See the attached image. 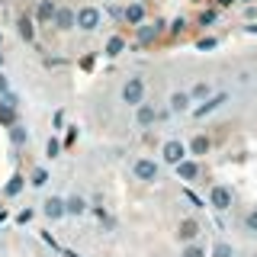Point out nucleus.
Instances as JSON below:
<instances>
[{"label":"nucleus","mask_w":257,"mask_h":257,"mask_svg":"<svg viewBox=\"0 0 257 257\" xmlns=\"http://www.w3.org/2000/svg\"><path fill=\"white\" fill-rule=\"evenodd\" d=\"M74 20H77V29L80 32H96V29L103 26V7H96V4L77 7V10H74Z\"/></svg>","instance_id":"f257e3e1"},{"label":"nucleus","mask_w":257,"mask_h":257,"mask_svg":"<svg viewBox=\"0 0 257 257\" xmlns=\"http://www.w3.org/2000/svg\"><path fill=\"white\" fill-rule=\"evenodd\" d=\"M228 100H231V93H228V90H212L203 103H193V109H190V112H193L196 119H206V116H212L215 109H222Z\"/></svg>","instance_id":"f03ea898"},{"label":"nucleus","mask_w":257,"mask_h":257,"mask_svg":"<svg viewBox=\"0 0 257 257\" xmlns=\"http://www.w3.org/2000/svg\"><path fill=\"white\" fill-rule=\"evenodd\" d=\"M119 100L125 103V106H139V103H145V77L139 74H132V77H125V84H122V90H119Z\"/></svg>","instance_id":"7ed1b4c3"},{"label":"nucleus","mask_w":257,"mask_h":257,"mask_svg":"<svg viewBox=\"0 0 257 257\" xmlns=\"http://www.w3.org/2000/svg\"><path fill=\"white\" fill-rule=\"evenodd\" d=\"M132 177L135 180H142V183H155L158 177H161V164L155 158H135L132 161Z\"/></svg>","instance_id":"20e7f679"},{"label":"nucleus","mask_w":257,"mask_h":257,"mask_svg":"<svg viewBox=\"0 0 257 257\" xmlns=\"http://www.w3.org/2000/svg\"><path fill=\"white\" fill-rule=\"evenodd\" d=\"M231 203H235V196H231V190L222 187V183H215V187L209 190V196H206V206H212L215 212H228Z\"/></svg>","instance_id":"39448f33"},{"label":"nucleus","mask_w":257,"mask_h":257,"mask_svg":"<svg viewBox=\"0 0 257 257\" xmlns=\"http://www.w3.org/2000/svg\"><path fill=\"white\" fill-rule=\"evenodd\" d=\"M161 158H164V164H167V167H177L183 158H187V145L177 142V139H167L164 145H161Z\"/></svg>","instance_id":"423d86ee"},{"label":"nucleus","mask_w":257,"mask_h":257,"mask_svg":"<svg viewBox=\"0 0 257 257\" xmlns=\"http://www.w3.org/2000/svg\"><path fill=\"white\" fill-rule=\"evenodd\" d=\"M55 13H58V4H55V0H36V7H32V20H36V26H52Z\"/></svg>","instance_id":"0eeeda50"},{"label":"nucleus","mask_w":257,"mask_h":257,"mask_svg":"<svg viewBox=\"0 0 257 257\" xmlns=\"http://www.w3.org/2000/svg\"><path fill=\"white\" fill-rule=\"evenodd\" d=\"M145 16H148V7H145V0H132V4L122 7V23H125V26H132V29L142 26Z\"/></svg>","instance_id":"6e6552de"},{"label":"nucleus","mask_w":257,"mask_h":257,"mask_svg":"<svg viewBox=\"0 0 257 257\" xmlns=\"http://www.w3.org/2000/svg\"><path fill=\"white\" fill-rule=\"evenodd\" d=\"M174 174L180 177L183 183H196L199 177H203V167H199V161H196V158H183L180 164L174 167Z\"/></svg>","instance_id":"1a4fd4ad"},{"label":"nucleus","mask_w":257,"mask_h":257,"mask_svg":"<svg viewBox=\"0 0 257 257\" xmlns=\"http://www.w3.org/2000/svg\"><path fill=\"white\" fill-rule=\"evenodd\" d=\"M167 29V23H142V26H135V39H139V45H151L158 42V36Z\"/></svg>","instance_id":"9d476101"},{"label":"nucleus","mask_w":257,"mask_h":257,"mask_svg":"<svg viewBox=\"0 0 257 257\" xmlns=\"http://www.w3.org/2000/svg\"><path fill=\"white\" fill-rule=\"evenodd\" d=\"M155 122H158V106L148 103V100L139 103V106H135V125H139V128H151Z\"/></svg>","instance_id":"9b49d317"},{"label":"nucleus","mask_w":257,"mask_h":257,"mask_svg":"<svg viewBox=\"0 0 257 257\" xmlns=\"http://www.w3.org/2000/svg\"><path fill=\"white\" fill-rule=\"evenodd\" d=\"M42 215L48 222H61L64 215H68V212H64V196H48L42 203Z\"/></svg>","instance_id":"f8f14e48"},{"label":"nucleus","mask_w":257,"mask_h":257,"mask_svg":"<svg viewBox=\"0 0 257 257\" xmlns=\"http://www.w3.org/2000/svg\"><path fill=\"white\" fill-rule=\"evenodd\" d=\"M167 109H171V116H180V112H190V109H193L190 90H174V93H171V100H167Z\"/></svg>","instance_id":"ddd939ff"},{"label":"nucleus","mask_w":257,"mask_h":257,"mask_svg":"<svg viewBox=\"0 0 257 257\" xmlns=\"http://www.w3.org/2000/svg\"><path fill=\"white\" fill-rule=\"evenodd\" d=\"M52 29H58V32H71V29H77L74 10H71V7H58V13H55V20H52Z\"/></svg>","instance_id":"4468645a"},{"label":"nucleus","mask_w":257,"mask_h":257,"mask_svg":"<svg viewBox=\"0 0 257 257\" xmlns=\"http://www.w3.org/2000/svg\"><path fill=\"white\" fill-rule=\"evenodd\" d=\"M16 32H20L23 42H36V20H32V13H23L20 20H16Z\"/></svg>","instance_id":"2eb2a0df"},{"label":"nucleus","mask_w":257,"mask_h":257,"mask_svg":"<svg viewBox=\"0 0 257 257\" xmlns=\"http://www.w3.org/2000/svg\"><path fill=\"white\" fill-rule=\"evenodd\" d=\"M209 148H212V142H209V135H193L190 139V145H187V155H193V158H203V155H209Z\"/></svg>","instance_id":"dca6fc26"},{"label":"nucleus","mask_w":257,"mask_h":257,"mask_svg":"<svg viewBox=\"0 0 257 257\" xmlns=\"http://www.w3.org/2000/svg\"><path fill=\"white\" fill-rule=\"evenodd\" d=\"M87 206H90V203H87V196H80V193H74V196L64 199V212H68V215H84Z\"/></svg>","instance_id":"f3484780"},{"label":"nucleus","mask_w":257,"mask_h":257,"mask_svg":"<svg viewBox=\"0 0 257 257\" xmlns=\"http://www.w3.org/2000/svg\"><path fill=\"white\" fill-rule=\"evenodd\" d=\"M177 235H180V241H187V244H190V241H196L199 238V222L196 219H183Z\"/></svg>","instance_id":"a211bd4d"},{"label":"nucleus","mask_w":257,"mask_h":257,"mask_svg":"<svg viewBox=\"0 0 257 257\" xmlns=\"http://www.w3.org/2000/svg\"><path fill=\"white\" fill-rule=\"evenodd\" d=\"M26 187H29L26 177H23V174H13L10 180H7V187H4V196H20V193L26 190Z\"/></svg>","instance_id":"6ab92c4d"},{"label":"nucleus","mask_w":257,"mask_h":257,"mask_svg":"<svg viewBox=\"0 0 257 257\" xmlns=\"http://www.w3.org/2000/svg\"><path fill=\"white\" fill-rule=\"evenodd\" d=\"M222 20V10H215V7H209V10H203L196 16V29H209V26H215V23Z\"/></svg>","instance_id":"aec40b11"},{"label":"nucleus","mask_w":257,"mask_h":257,"mask_svg":"<svg viewBox=\"0 0 257 257\" xmlns=\"http://www.w3.org/2000/svg\"><path fill=\"white\" fill-rule=\"evenodd\" d=\"M26 180H29V187H36V190H42V187H45V183H48V180H52V174H48V167H36V171H32V174L26 177Z\"/></svg>","instance_id":"412c9836"},{"label":"nucleus","mask_w":257,"mask_h":257,"mask_svg":"<svg viewBox=\"0 0 257 257\" xmlns=\"http://www.w3.org/2000/svg\"><path fill=\"white\" fill-rule=\"evenodd\" d=\"M125 48H128V45H125V39H122V36H109V39H106V55H109V58L122 55Z\"/></svg>","instance_id":"4be33fe9"},{"label":"nucleus","mask_w":257,"mask_h":257,"mask_svg":"<svg viewBox=\"0 0 257 257\" xmlns=\"http://www.w3.org/2000/svg\"><path fill=\"white\" fill-rule=\"evenodd\" d=\"M10 142L16 145V148H23V145L29 142V132H26V125H20V122H13L10 125Z\"/></svg>","instance_id":"5701e85b"},{"label":"nucleus","mask_w":257,"mask_h":257,"mask_svg":"<svg viewBox=\"0 0 257 257\" xmlns=\"http://www.w3.org/2000/svg\"><path fill=\"white\" fill-rule=\"evenodd\" d=\"M222 39L219 36H199L196 39V52H212V48H219Z\"/></svg>","instance_id":"b1692460"},{"label":"nucleus","mask_w":257,"mask_h":257,"mask_svg":"<svg viewBox=\"0 0 257 257\" xmlns=\"http://www.w3.org/2000/svg\"><path fill=\"white\" fill-rule=\"evenodd\" d=\"M209 93H212V87H209V84H193V87H190V100H193V103H203Z\"/></svg>","instance_id":"393cba45"},{"label":"nucleus","mask_w":257,"mask_h":257,"mask_svg":"<svg viewBox=\"0 0 257 257\" xmlns=\"http://www.w3.org/2000/svg\"><path fill=\"white\" fill-rule=\"evenodd\" d=\"M61 151H64L61 139H58V135H52V139L45 142V155H48V158H61Z\"/></svg>","instance_id":"a878e982"},{"label":"nucleus","mask_w":257,"mask_h":257,"mask_svg":"<svg viewBox=\"0 0 257 257\" xmlns=\"http://www.w3.org/2000/svg\"><path fill=\"white\" fill-rule=\"evenodd\" d=\"M212 257H235V247L228 241H215L212 244Z\"/></svg>","instance_id":"bb28decb"},{"label":"nucleus","mask_w":257,"mask_h":257,"mask_svg":"<svg viewBox=\"0 0 257 257\" xmlns=\"http://www.w3.org/2000/svg\"><path fill=\"white\" fill-rule=\"evenodd\" d=\"M13 122H16V109H13V106H4V103H0V125L10 128Z\"/></svg>","instance_id":"cd10ccee"},{"label":"nucleus","mask_w":257,"mask_h":257,"mask_svg":"<svg viewBox=\"0 0 257 257\" xmlns=\"http://www.w3.org/2000/svg\"><path fill=\"white\" fill-rule=\"evenodd\" d=\"M180 257H206V247L199 244V241H190L187 247H183V254Z\"/></svg>","instance_id":"c85d7f7f"},{"label":"nucleus","mask_w":257,"mask_h":257,"mask_svg":"<svg viewBox=\"0 0 257 257\" xmlns=\"http://www.w3.org/2000/svg\"><path fill=\"white\" fill-rule=\"evenodd\" d=\"M241 225H244L247 235H257V209H251V212L244 215V222H241Z\"/></svg>","instance_id":"c756f323"},{"label":"nucleus","mask_w":257,"mask_h":257,"mask_svg":"<svg viewBox=\"0 0 257 257\" xmlns=\"http://www.w3.org/2000/svg\"><path fill=\"white\" fill-rule=\"evenodd\" d=\"M183 196H187V203H193V206H196V209H203V206H206V199L199 196V193H193L190 187H183Z\"/></svg>","instance_id":"7c9ffc66"},{"label":"nucleus","mask_w":257,"mask_h":257,"mask_svg":"<svg viewBox=\"0 0 257 257\" xmlns=\"http://www.w3.org/2000/svg\"><path fill=\"white\" fill-rule=\"evenodd\" d=\"M103 16H112L116 23H122V7H116V4H106V7H103Z\"/></svg>","instance_id":"2f4dec72"},{"label":"nucleus","mask_w":257,"mask_h":257,"mask_svg":"<svg viewBox=\"0 0 257 257\" xmlns=\"http://www.w3.org/2000/svg\"><path fill=\"white\" fill-rule=\"evenodd\" d=\"M0 103H4V106H13V109H20V96H16L13 90H7L4 96H0Z\"/></svg>","instance_id":"473e14b6"},{"label":"nucleus","mask_w":257,"mask_h":257,"mask_svg":"<svg viewBox=\"0 0 257 257\" xmlns=\"http://www.w3.org/2000/svg\"><path fill=\"white\" fill-rule=\"evenodd\" d=\"M167 29H171V36H180V32L187 29V20H183V16H174V23Z\"/></svg>","instance_id":"72a5a7b5"},{"label":"nucleus","mask_w":257,"mask_h":257,"mask_svg":"<svg viewBox=\"0 0 257 257\" xmlns=\"http://www.w3.org/2000/svg\"><path fill=\"white\" fill-rule=\"evenodd\" d=\"M74 142H77V128H68V132L61 135V145H64V148H71Z\"/></svg>","instance_id":"f704fd0d"},{"label":"nucleus","mask_w":257,"mask_h":257,"mask_svg":"<svg viewBox=\"0 0 257 257\" xmlns=\"http://www.w3.org/2000/svg\"><path fill=\"white\" fill-rule=\"evenodd\" d=\"M244 23H257V7H254V4L244 7Z\"/></svg>","instance_id":"c9c22d12"},{"label":"nucleus","mask_w":257,"mask_h":257,"mask_svg":"<svg viewBox=\"0 0 257 257\" xmlns=\"http://www.w3.org/2000/svg\"><path fill=\"white\" fill-rule=\"evenodd\" d=\"M235 4H238V0H212V7H215V10H231Z\"/></svg>","instance_id":"e433bc0d"},{"label":"nucleus","mask_w":257,"mask_h":257,"mask_svg":"<svg viewBox=\"0 0 257 257\" xmlns=\"http://www.w3.org/2000/svg\"><path fill=\"white\" fill-rule=\"evenodd\" d=\"M7 90H10V77H7L4 71H0V96H4Z\"/></svg>","instance_id":"4c0bfd02"},{"label":"nucleus","mask_w":257,"mask_h":257,"mask_svg":"<svg viewBox=\"0 0 257 257\" xmlns=\"http://www.w3.org/2000/svg\"><path fill=\"white\" fill-rule=\"evenodd\" d=\"M55 128H58V132L64 128V109H58V112H55Z\"/></svg>","instance_id":"58836bf2"},{"label":"nucleus","mask_w":257,"mask_h":257,"mask_svg":"<svg viewBox=\"0 0 257 257\" xmlns=\"http://www.w3.org/2000/svg\"><path fill=\"white\" fill-rule=\"evenodd\" d=\"M32 219V209H23V212H20V219H16V222H29Z\"/></svg>","instance_id":"ea45409f"},{"label":"nucleus","mask_w":257,"mask_h":257,"mask_svg":"<svg viewBox=\"0 0 257 257\" xmlns=\"http://www.w3.org/2000/svg\"><path fill=\"white\" fill-rule=\"evenodd\" d=\"M244 32L247 36H257V23H244Z\"/></svg>","instance_id":"a19ab883"},{"label":"nucleus","mask_w":257,"mask_h":257,"mask_svg":"<svg viewBox=\"0 0 257 257\" xmlns=\"http://www.w3.org/2000/svg\"><path fill=\"white\" fill-rule=\"evenodd\" d=\"M61 257H80V254H77V251H71V247H68V251H64Z\"/></svg>","instance_id":"79ce46f5"},{"label":"nucleus","mask_w":257,"mask_h":257,"mask_svg":"<svg viewBox=\"0 0 257 257\" xmlns=\"http://www.w3.org/2000/svg\"><path fill=\"white\" fill-rule=\"evenodd\" d=\"M238 4H244V7H247V4H254V0H238Z\"/></svg>","instance_id":"37998d69"},{"label":"nucleus","mask_w":257,"mask_h":257,"mask_svg":"<svg viewBox=\"0 0 257 257\" xmlns=\"http://www.w3.org/2000/svg\"><path fill=\"white\" fill-rule=\"evenodd\" d=\"M0 45H4V32H0Z\"/></svg>","instance_id":"c03bdc74"},{"label":"nucleus","mask_w":257,"mask_h":257,"mask_svg":"<svg viewBox=\"0 0 257 257\" xmlns=\"http://www.w3.org/2000/svg\"><path fill=\"white\" fill-rule=\"evenodd\" d=\"M0 68H4V55H0Z\"/></svg>","instance_id":"a18cd8bd"}]
</instances>
